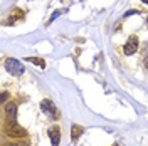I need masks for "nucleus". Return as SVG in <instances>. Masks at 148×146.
<instances>
[{"label": "nucleus", "instance_id": "1", "mask_svg": "<svg viewBox=\"0 0 148 146\" xmlns=\"http://www.w3.org/2000/svg\"><path fill=\"white\" fill-rule=\"evenodd\" d=\"M5 67H7V71L12 76H22L24 74V65H22V62H18L17 59H14V57L5 59Z\"/></svg>", "mask_w": 148, "mask_h": 146}, {"label": "nucleus", "instance_id": "2", "mask_svg": "<svg viewBox=\"0 0 148 146\" xmlns=\"http://www.w3.org/2000/svg\"><path fill=\"white\" fill-rule=\"evenodd\" d=\"M7 134L12 138H24L27 133H25V129L22 128V126H18L17 123H10L9 126H7Z\"/></svg>", "mask_w": 148, "mask_h": 146}, {"label": "nucleus", "instance_id": "3", "mask_svg": "<svg viewBox=\"0 0 148 146\" xmlns=\"http://www.w3.org/2000/svg\"><path fill=\"white\" fill-rule=\"evenodd\" d=\"M136 50H138V39H136V37H130L128 42L123 47V52L126 55H131V54H135Z\"/></svg>", "mask_w": 148, "mask_h": 146}, {"label": "nucleus", "instance_id": "4", "mask_svg": "<svg viewBox=\"0 0 148 146\" xmlns=\"http://www.w3.org/2000/svg\"><path fill=\"white\" fill-rule=\"evenodd\" d=\"M61 131L57 126H52V128L49 129V138H51V143L52 146H59V141H61V134H59Z\"/></svg>", "mask_w": 148, "mask_h": 146}, {"label": "nucleus", "instance_id": "5", "mask_svg": "<svg viewBox=\"0 0 148 146\" xmlns=\"http://www.w3.org/2000/svg\"><path fill=\"white\" fill-rule=\"evenodd\" d=\"M40 108H42V111L47 113V114H56V106H54V102H52V101L44 99L42 102H40Z\"/></svg>", "mask_w": 148, "mask_h": 146}, {"label": "nucleus", "instance_id": "6", "mask_svg": "<svg viewBox=\"0 0 148 146\" xmlns=\"http://www.w3.org/2000/svg\"><path fill=\"white\" fill-rule=\"evenodd\" d=\"M25 61H27V62H30V64L39 65L40 69H44V67H46V61H44V59H40V57H27Z\"/></svg>", "mask_w": 148, "mask_h": 146}, {"label": "nucleus", "instance_id": "7", "mask_svg": "<svg viewBox=\"0 0 148 146\" xmlns=\"http://www.w3.org/2000/svg\"><path fill=\"white\" fill-rule=\"evenodd\" d=\"M81 134H83V128H81V126H77V124H73V128H71V138L76 141Z\"/></svg>", "mask_w": 148, "mask_h": 146}, {"label": "nucleus", "instance_id": "8", "mask_svg": "<svg viewBox=\"0 0 148 146\" xmlns=\"http://www.w3.org/2000/svg\"><path fill=\"white\" fill-rule=\"evenodd\" d=\"M5 111H7V114H9V116H12V118H14V116H15V113H17V106H15L14 102H10V104H7Z\"/></svg>", "mask_w": 148, "mask_h": 146}, {"label": "nucleus", "instance_id": "9", "mask_svg": "<svg viewBox=\"0 0 148 146\" xmlns=\"http://www.w3.org/2000/svg\"><path fill=\"white\" fill-rule=\"evenodd\" d=\"M7 94H9V92H2V102H5V99H7Z\"/></svg>", "mask_w": 148, "mask_h": 146}, {"label": "nucleus", "instance_id": "10", "mask_svg": "<svg viewBox=\"0 0 148 146\" xmlns=\"http://www.w3.org/2000/svg\"><path fill=\"white\" fill-rule=\"evenodd\" d=\"M141 2H143V3H148V0H141Z\"/></svg>", "mask_w": 148, "mask_h": 146}, {"label": "nucleus", "instance_id": "11", "mask_svg": "<svg viewBox=\"0 0 148 146\" xmlns=\"http://www.w3.org/2000/svg\"><path fill=\"white\" fill-rule=\"evenodd\" d=\"M12 146H25V145H12Z\"/></svg>", "mask_w": 148, "mask_h": 146}, {"label": "nucleus", "instance_id": "12", "mask_svg": "<svg viewBox=\"0 0 148 146\" xmlns=\"http://www.w3.org/2000/svg\"><path fill=\"white\" fill-rule=\"evenodd\" d=\"M147 22H148V17H147Z\"/></svg>", "mask_w": 148, "mask_h": 146}, {"label": "nucleus", "instance_id": "13", "mask_svg": "<svg viewBox=\"0 0 148 146\" xmlns=\"http://www.w3.org/2000/svg\"><path fill=\"white\" fill-rule=\"evenodd\" d=\"M114 146H116V145H114Z\"/></svg>", "mask_w": 148, "mask_h": 146}]
</instances>
